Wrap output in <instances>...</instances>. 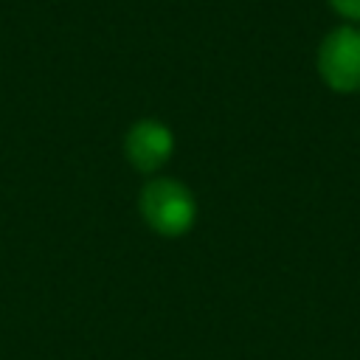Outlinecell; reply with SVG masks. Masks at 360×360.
Instances as JSON below:
<instances>
[{
  "mask_svg": "<svg viewBox=\"0 0 360 360\" xmlns=\"http://www.w3.org/2000/svg\"><path fill=\"white\" fill-rule=\"evenodd\" d=\"M318 73L338 93L360 90V28L340 25L318 48Z\"/></svg>",
  "mask_w": 360,
  "mask_h": 360,
  "instance_id": "obj_2",
  "label": "cell"
},
{
  "mask_svg": "<svg viewBox=\"0 0 360 360\" xmlns=\"http://www.w3.org/2000/svg\"><path fill=\"white\" fill-rule=\"evenodd\" d=\"M141 214L155 233L180 236L194 225L197 202L180 180L158 177L149 180L141 191Z\"/></svg>",
  "mask_w": 360,
  "mask_h": 360,
  "instance_id": "obj_1",
  "label": "cell"
},
{
  "mask_svg": "<svg viewBox=\"0 0 360 360\" xmlns=\"http://www.w3.org/2000/svg\"><path fill=\"white\" fill-rule=\"evenodd\" d=\"M329 6H332L340 17H346V20H352V22H360V0H329Z\"/></svg>",
  "mask_w": 360,
  "mask_h": 360,
  "instance_id": "obj_4",
  "label": "cell"
},
{
  "mask_svg": "<svg viewBox=\"0 0 360 360\" xmlns=\"http://www.w3.org/2000/svg\"><path fill=\"white\" fill-rule=\"evenodd\" d=\"M174 149V138L169 132L166 124L160 121H138L129 132H127V141H124V152H127V160L138 169V172H155L160 169L169 155Z\"/></svg>",
  "mask_w": 360,
  "mask_h": 360,
  "instance_id": "obj_3",
  "label": "cell"
}]
</instances>
